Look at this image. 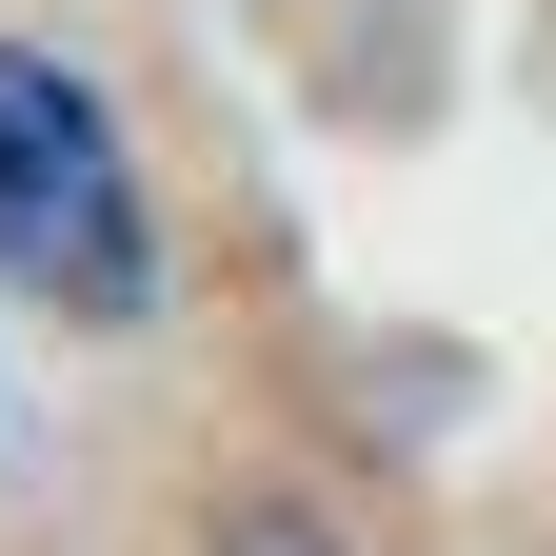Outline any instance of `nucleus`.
Here are the masks:
<instances>
[{"label": "nucleus", "instance_id": "nucleus-1", "mask_svg": "<svg viewBox=\"0 0 556 556\" xmlns=\"http://www.w3.org/2000/svg\"><path fill=\"white\" fill-rule=\"evenodd\" d=\"M0 299H60V318H139L160 299L139 160H119V119L40 40H0Z\"/></svg>", "mask_w": 556, "mask_h": 556}]
</instances>
